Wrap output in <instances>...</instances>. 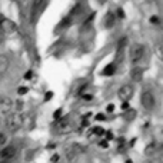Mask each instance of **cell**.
Returning a JSON list of instances; mask_svg holds the SVG:
<instances>
[{
  "mask_svg": "<svg viewBox=\"0 0 163 163\" xmlns=\"http://www.w3.org/2000/svg\"><path fill=\"white\" fill-rule=\"evenodd\" d=\"M106 119V116H104V114H96V120H104Z\"/></svg>",
  "mask_w": 163,
  "mask_h": 163,
  "instance_id": "cell-27",
  "label": "cell"
},
{
  "mask_svg": "<svg viewBox=\"0 0 163 163\" xmlns=\"http://www.w3.org/2000/svg\"><path fill=\"white\" fill-rule=\"evenodd\" d=\"M60 116H62V109H57V110H56V112H54L53 117H54V119H59Z\"/></svg>",
  "mask_w": 163,
  "mask_h": 163,
  "instance_id": "cell-19",
  "label": "cell"
},
{
  "mask_svg": "<svg viewBox=\"0 0 163 163\" xmlns=\"http://www.w3.org/2000/svg\"><path fill=\"white\" fill-rule=\"evenodd\" d=\"M150 23H153V24H159V23H160V19H159L158 16H152L150 17Z\"/></svg>",
  "mask_w": 163,
  "mask_h": 163,
  "instance_id": "cell-18",
  "label": "cell"
},
{
  "mask_svg": "<svg viewBox=\"0 0 163 163\" xmlns=\"http://www.w3.org/2000/svg\"><path fill=\"white\" fill-rule=\"evenodd\" d=\"M126 44H127V39L126 37H123L119 43H117V47H116V60H117V62H122L123 57H125Z\"/></svg>",
  "mask_w": 163,
  "mask_h": 163,
  "instance_id": "cell-7",
  "label": "cell"
},
{
  "mask_svg": "<svg viewBox=\"0 0 163 163\" xmlns=\"http://www.w3.org/2000/svg\"><path fill=\"white\" fill-rule=\"evenodd\" d=\"M87 126H89V120L83 119V120H82V127H87Z\"/></svg>",
  "mask_w": 163,
  "mask_h": 163,
  "instance_id": "cell-25",
  "label": "cell"
},
{
  "mask_svg": "<svg viewBox=\"0 0 163 163\" xmlns=\"http://www.w3.org/2000/svg\"><path fill=\"white\" fill-rule=\"evenodd\" d=\"M149 163H150V162H149Z\"/></svg>",
  "mask_w": 163,
  "mask_h": 163,
  "instance_id": "cell-34",
  "label": "cell"
},
{
  "mask_svg": "<svg viewBox=\"0 0 163 163\" xmlns=\"http://www.w3.org/2000/svg\"><path fill=\"white\" fill-rule=\"evenodd\" d=\"M22 125H23V116L20 113H11L6 119V127L10 132H14L17 129H20Z\"/></svg>",
  "mask_w": 163,
  "mask_h": 163,
  "instance_id": "cell-1",
  "label": "cell"
},
{
  "mask_svg": "<svg viewBox=\"0 0 163 163\" xmlns=\"http://www.w3.org/2000/svg\"><path fill=\"white\" fill-rule=\"evenodd\" d=\"M72 24V17H65L63 19V22L60 23V27H67Z\"/></svg>",
  "mask_w": 163,
  "mask_h": 163,
  "instance_id": "cell-14",
  "label": "cell"
},
{
  "mask_svg": "<svg viewBox=\"0 0 163 163\" xmlns=\"http://www.w3.org/2000/svg\"><path fill=\"white\" fill-rule=\"evenodd\" d=\"M52 97H53V93H52V92H47V93H46V96H44V100H50Z\"/></svg>",
  "mask_w": 163,
  "mask_h": 163,
  "instance_id": "cell-23",
  "label": "cell"
},
{
  "mask_svg": "<svg viewBox=\"0 0 163 163\" xmlns=\"http://www.w3.org/2000/svg\"><path fill=\"white\" fill-rule=\"evenodd\" d=\"M153 150H155V143H152V145H149V146L146 147V155H150V153H153Z\"/></svg>",
  "mask_w": 163,
  "mask_h": 163,
  "instance_id": "cell-17",
  "label": "cell"
},
{
  "mask_svg": "<svg viewBox=\"0 0 163 163\" xmlns=\"http://www.w3.org/2000/svg\"><path fill=\"white\" fill-rule=\"evenodd\" d=\"M27 92H29V87H24V86L19 87V90H17V93H19L20 96H23V94H26Z\"/></svg>",
  "mask_w": 163,
  "mask_h": 163,
  "instance_id": "cell-16",
  "label": "cell"
},
{
  "mask_svg": "<svg viewBox=\"0 0 163 163\" xmlns=\"http://www.w3.org/2000/svg\"><path fill=\"white\" fill-rule=\"evenodd\" d=\"M6 139H7V137H6L5 133H0V145H5V143H6Z\"/></svg>",
  "mask_w": 163,
  "mask_h": 163,
  "instance_id": "cell-20",
  "label": "cell"
},
{
  "mask_svg": "<svg viewBox=\"0 0 163 163\" xmlns=\"http://www.w3.org/2000/svg\"><path fill=\"white\" fill-rule=\"evenodd\" d=\"M114 72H116V66H114L113 63H112V65H107V66H106V67L103 69V72H102V73H103L104 76H112Z\"/></svg>",
  "mask_w": 163,
  "mask_h": 163,
  "instance_id": "cell-12",
  "label": "cell"
},
{
  "mask_svg": "<svg viewBox=\"0 0 163 163\" xmlns=\"http://www.w3.org/2000/svg\"><path fill=\"white\" fill-rule=\"evenodd\" d=\"M82 96H83V99H85V100H92V96H90V94H82Z\"/></svg>",
  "mask_w": 163,
  "mask_h": 163,
  "instance_id": "cell-30",
  "label": "cell"
},
{
  "mask_svg": "<svg viewBox=\"0 0 163 163\" xmlns=\"http://www.w3.org/2000/svg\"><path fill=\"white\" fill-rule=\"evenodd\" d=\"M133 93H135V89L132 85H125V86H122L119 89V92H117V96H119L120 100H123V102H129L133 96Z\"/></svg>",
  "mask_w": 163,
  "mask_h": 163,
  "instance_id": "cell-5",
  "label": "cell"
},
{
  "mask_svg": "<svg viewBox=\"0 0 163 163\" xmlns=\"http://www.w3.org/2000/svg\"><path fill=\"white\" fill-rule=\"evenodd\" d=\"M57 160H59V155H53V156H52V162L56 163Z\"/></svg>",
  "mask_w": 163,
  "mask_h": 163,
  "instance_id": "cell-29",
  "label": "cell"
},
{
  "mask_svg": "<svg viewBox=\"0 0 163 163\" xmlns=\"http://www.w3.org/2000/svg\"><path fill=\"white\" fill-rule=\"evenodd\" d=\"M92 133H94V135H97V136H102L104 135V129H102V127H93L92 129Z\"/></svg>",
  "mask_w": 163,
  "mask_h": 163,
  "instance_id": "cell-15",
  "label": "cell"
},
{
  "mask_svg": "<svg viewBox=\"0 0 163 163\" xmlns=\"http://www.w3.org/2000/svg\"><path fill=\"white\" fill-rule=\"evenodd\" d=\"M106 137H107V140H112V139H113V133H112V132H107V133H106Z\"/></svg>",
  "mask_w": 163,
  "mask_h": 163,
  "instance_id": "cell-28",
  "label": "cell"
},
{
  "mask_svg": "<svg viewBox=\"0 0 163 163\" xmlns=\"http://www.w3.org/2000/svg\"><path fill=\"white\" fill-rule=\"evenodd\" d=\"M114 110V104H109L107 106V112H113Z\"/></svg>",
  "mask_w": 163,
  "mask_h": 163,
  "instance_id": "cell-31",
  "label": "cell"
},
{
  "mask_svg": "<svg viewBox=\"0 0 163 163\" xmlns=\"http://www.w3.org/2000/svg\"><path fill=\"white\" fill-rule=\"evenodd\" d=\"M142 104L146 110H152L156 106V99H155V94H153L150 90H145L142 93Z\"/></svg>",
  "mask_w": 163,
  "mask_h": 163,
  "instance_id": "cell-4",
  "label": "cell"
},
{
  "mask_svg": "<svg viewBox=\"0 0 163 163\" xmlns=\"http://www.w3.org/2000/svg\"><path fill=\"white\" fill-rule=\"evenodd\" d=\"M130 77L133 82H140L142 77H143V70H142L140 67H135V69L130 72Z\"/></svg>",
  "mask_w": 163,
  "mask_h": 163,
  "instance_id": "cell-10",
  "label": "cell"
},
{
  "mask_svg": "<svg viewBox=\"0 0 163 163\" xmlns=\"http://www.w3.org/2000/svg\"><path fill=\"white\" fill-rule=\"evenodd\" d=\"M135 116H136L135 110H133V109H127V110H126V113H125V120L130 122V120L135 119Z\"/></svg>",
  "mask_w": 163,
  "mask_h": 163,
  "instance_id": "cell-13",
  "label": "cell"
},
{
  "mask_svg": "<svg viewBox=\"0 0 163 163\" xmlns=\"http://www.w3.org/2000/svg\"><path fill=\"white\" fill-rule=\"evenodd\" d=\"M117 16L119 17H122V19H123V17H125V13H123V10H122V9H117Z\"/></svg>",
  "mask_w": 163,
  "mask_h": 163,
  "instance_id": "cell-26",
  "label": "cell"
},
{
  "mask_svg": "<svg viewBox=\"0 0 163 163\" xmlns=\"http://www.w3.org/2000/svg\"><path fill=\"white\" fill-rule=\"evenodd\" d=\"M0 163H9V162H5V160H2V162H0Z\"/></svg>",
  "mask_w": 163,
  "mask_h": 163,
  "instance_id": "cell-33",
  "label": "cell"
},
{
  "mask_svg": "<svg viewBox=\"0 0 163 163\" xmlns=\"http://www.w3.org/2000/svg\"><path fill=\"white\" fill-rule=\"evenodd\" d=\"M114 22H116V17H114V14H113V13H107V16L104 17V27L110 29V27L114 24Z\"/></svg>",
  "mask_w": 163,
  "mask_h": 163,
  "instance_id": "cell-11",
  "label": "cell"
},
{
  "mask_svg": "<svg viewBox=\"0 0 163 163\" xmlns=\"http://www.w3.org/2000/svg\"><path fill=\"white\" fill-rule=\"evenodd\" d=\"M7 67H9V57L6 54H0V76L5 75Z\"/></svg>",
  "mask_w": 163,
  "mask_h": 163,
  "instance_id": "cell-9",
  "label": "cell"
},
{
  "mask_svg": "<svg viewBox=\"0 0 163 163\" xmlns=\"http://www.w3.org/2000/svg\"><path fill=\"white\" fill-rule=\"evenodd\" d=\"M130 62L132 65H137L142 59H143V56H145V46L140 43H135L132 44L130 47Z\"/></svg>",
  "mask_w": 163,
  "mask_h": 163,
  "instance_id": "cell-3",
  "label": "cell"
},
{
  "mask_svg": "<svg viewBox=\"0 0 163 163\" xmlns=\"http://www.w3.org/2000/svg\"><path fill=\"white\" fill-rule=\"evenodd\" d=\"M126 163H133V162L132 160H126Z\"/></svg>",
  "mask_w": 163,
  "mask_h": 163,
  "instance_id": "cell-32",
  "label": "cell"
},
{
  "mask_svg": "<svg viewBox=\"0 0 163 163\" xmlns=\"http://www.w3.org/2000/svg\"><path fill=\"white\" fill-rule=\"evenodd\" d=\"M122 109H123V110H127V109H130V107H129V102H123V103H122Z\"/></svg>",
  "mask_w": 163,
  "mask_h": 163,
  "instance_id": "cell-24",
  "label": "cell"
},
{
  "mask_svg": "<svg viewBox=\"0 0 163 163\" xmlns=\"http://www.w3.org/2000/svg\"><path fill=\"white\" fill-rule=\"evenodd\" d=\"M32 76H33V72L32 70H29L27 73H24V79H26V80H30V79H32Z\"/></svg>",
  "mask_w": 163,
  "mask_h": 163,
  "instance_id": "cell-21",
  "label": "cell"
},
{
  "mask_svg": "<svg viewBox=\"0 0 163 163\" xmlns=\"http://www.w3.org/2000/svg\"><path fill=\"white\" fill-rule=\"evenodd\" d=\"M99 146L103 147V149H104V147H107V146H109V142H107V140H102L100 143H99Z\"/></svg>",
  "mask_w": 163,
  "mask_h": 163,
  "instance_id": "cell-22",
  "label": "cell"
},
{
  "mask_svg": "<svg viewBox=\"0 0 163 163\" xmlns=\"http://www.w3.org/2000/svg\"><path fill=\"white\" fill-rule=\"evenodd\" d=\"M13 109V102L9 97H0V110L3 113H9Z\"/></svg>",
  "mask_w": 163,
  "mask_h": 163,
  "instance_id": "cell-8",
  "label": "cell"
},
{
  "mask_svg": "<svg viewBox=\"0 0 163 163\" xmlns=\"http://www.w3.org/2000/svg\"><path fill=\"white\" fill-rule=\"evenodd\" d=\"M0 26H2V30L5 33L7 37H14V36H19V29L14 23L9 20V19H2L0 20Z\"/></svg>",
  "mask_w": 163,
  "mask_h": 163,
  "instance_id": "cell-2",
  "label": "cell"
},
{
  "mask_svg": "<svg viewBox=\"0 0 163 163\" xmlns=\"http://www.w3.org/2000/svg\"><path fill=\"white\" fill-rule=\"evenodd\" d=\"M14 156H16V147H13V146H6L0 150V158H2V160H5V162L13 159Z\"/></svg>",
  "mask_w": 163,
  "mask_h": 163,
  "instance_id": "cell-6",
  "label": "cell"
}]
</instances>
